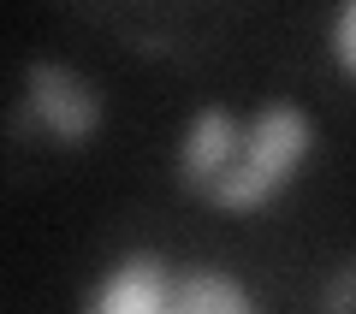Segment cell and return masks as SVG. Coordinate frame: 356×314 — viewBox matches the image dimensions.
I'll return each mask as SVG.
<instances>
[{"label": "cell", "mask_w": 356, "mask_h": 314, "mask_svg": "<svg viewBox=\"0 0 356 314\" xmlns=\"http://www.w3.org/2000/svg\"><path fill=\"white\" fill-rule=\"evenodd\" d=\"M303 149H309V119L280 101V107H267V113L250 125L243 154L220 172V184L208 190V196H214L220 208H238V214H243V208H261V201L297 172Z\"/></svg>", "instance_id": "obj_1"}, {"label": "cell", "mask_w": 356, "mask_h": 314, "mask_svg": "<svg viewBox=\"0 0 356 314\" xmlns=\"http://www.w3.org/2000/svg\"><path fill=\"white\" fill-rule=\"evenodd\" d=\"M30 113H36L42 131H54L65 142H83L89 131L102 125V101L89 95V89H77V77L65 65L36 60L30 65Z\"/></svg>", "instance_id": "obj_2"}, {"label": "cell", "mask_w": 356, "mask_h": 314, "mask_svg": "<svg viewBox=\"0 0 356 314\" xmlns=\"http://www.w3.org/2000/svg\"><path fill=\"white\" fill-rule=\"evenodd\" d=\"M238 160V125H232V113H220V107H208V113L191 119V137H184V190H214L220 172Z\"/></svg>", "instance_id": "obj_3"}, {"label": "cell", "mask_w": 356, "mask_h": 314, "mask_svg": "<svg viewBox=\"0 0 356 314\" xmlns=\"http://www.w3.org/2000/svg\"><path fill=\"white\" fill-rule=\"evenodd\" d=\"M95 308H107V314H149V308H161V302H172L166 297V261L161 255H131L125 267H119V279L107 290H95Z\"/></svg>", "instance_id": "obj_4"}, {"label": "cell", "mask_w": 356, "mask_h": 314, "mask_svg": "<svg viewBox=\"0 0 356 314\" xmlns=\"http://www.w3.org/2000/svg\"><path fill=\"white\" fill-rule=\"evenodd\" d=\"M172 308H184V314H243L250 297H243L232 279H220V273H191L172 290Z\"/></svg>", "instance_id": "obj_5"}, {"label": "cell", "mask_w": 356, "mask_h": 314, "mask_svg": "<svg viewBox=\"0 0 356 314\" xmlns=\"http://www.w3.org/2000/svg\"><path fill=\"white\" fill-rule=\"evenodd\" d=\"M332 48H339V60L350 65V77H356V0H344L339 30H332Z\"/></svg>", "instance_id": "obj_6"}, {"label": "cell", "mask_w": 356, "mask_h": 314, "mask_svg": "<svg viewBox=\"0 0 356 314\" xmlns=\"http://www.w3.org/2000/svg\"><path fill=\"white\" fill-rule=\"evenodd\" d=\"M327 302H332V308L356 302V267H344V285H339V290H327Z\"/></svg>", "instance_id": "obj_7"}]
</instances>
